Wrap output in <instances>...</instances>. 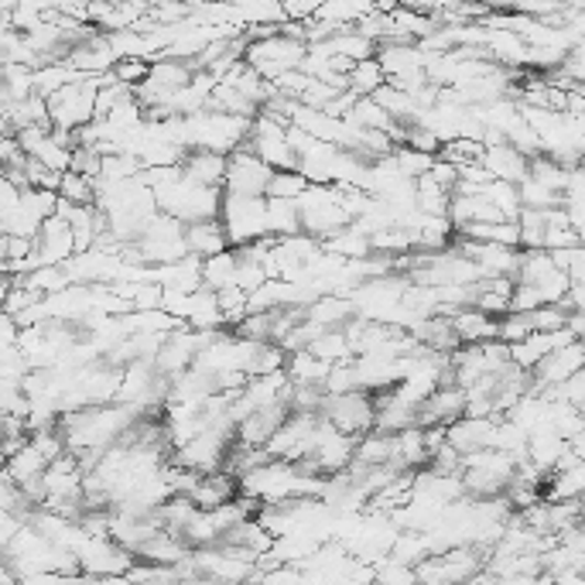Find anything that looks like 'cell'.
I'll list each match as a JSON object with an SVG mask.
<instances>
[{
	"label": "cell",
	"mask_w": 585,
	"mask_h": 585,
	"mask_svg": "<svg viewBox=\"0 0 585 585\" xmlns=\"http://www.w3.org/2000/svg\"><path fill=\"white\" fill-rule=\"evenodd\" d=\"M298 209V227L308 240L325 243L339 230L350 227V216L339 206L335 185H308V189L295 199Z\"/></svg>",
	"instance_id": "6da1fadb"
},
{
	"label": "cell",
	"mask_w": 585,
	"mask_h": 585,
	"mask_svg": "<svg viewBox=\"0 0 585 585\" xmlns=\"http://www.w3.org/2000/svg\"><path fill=\"white\" fill-rule=\"evenodd\" d=\"M92 107H97V79H79L62 86L45 100L48 123L58 134H79L92 123Z\"/></svg>",
	"instance_id": "7a4b0ae2"
},
{
	"label": "cell",
	"mask_w": 585,
	"mask_h": 585,
	"mask_svg": "<svg viewBox=\"0 0 585 585\" xmlns=\"http://www.w3.org/2000/svg\"><path fill=\"white\" fill-rule=\"evenodd\" d=\"M220 227L227 233L230 251H240V246L267 240V199H243V196L223 192Z\"/></svg>",
	"instance_id": "3957f363"
},
{
	"label": "cell",
	"mask_w": 585,
	"mask_h": 585,
	"mask_svg": "<svg viewBox=\"0 0 585 585\" xmlns=\"http://www.w3.org/2000/svg\"><path fill=\"white\" fill-rule=\"evenodd\" d=\"M486 554L479 548H449L415 565L418 585H470L483 572Z\"/></svg>",
	"instance_id": "277c9868"
},
{
	"label": "cell",
	"mask_w": 585,
	"mask_h": 585,
	"mask_svg": "<svg viewBox=\"0 0 585 585\" xmlns=\"http://www.w3.org/2000/svg\"><path fill=\"white\" fill-rule=\"evenodd\" d=\"M319 418L325 424H332L339 435L346 439H360L366 431H374V397L363 390H350V394H332L322 400Z\"/></svg>",
	"instance_id": "5b68a950"
},
{
	"label": "cell",
	"mask_w": 585,
	"mask_h": 585,
	"mask_svg": "<svg viewBox=\"0 0 585 585\" xmlns=\"http://www.w3.org/2000/svg\"><path fill=\"white\" fill-rule=\"evenodd\" d=\"M308 45L301 42H291L285 35H274L267 42H254V45H246L243 48V62L251 66L264 82H274L277 76H285V73H295L301 66V58H305Z\"/></svg>",
	"instance_id": "8992f818"
},
{
	"label": "cell",
	"mask_w": 585,
	"mask_h": 585,
	"mask_svg": "<svg viewBox=\"0 0 585 585\" xmlns=\"http://www.w3.org/2000/svg\"><path fill=\"white\" fill-rule=\"evenodd\" d=\"M271 168L261 165L251 147H236L227 158V178H223V192L227 196H243V199H264L267 196V181H271Z\"/></svg>",
	"instance_id": "52a82bcc"
},
{
	"label": "cell",
	"mask_w": 585,
	"mask_h": 585,
	"mask_svg": "<svg viewBox=\"0 0 585 585\" xmlns=\"http://www.w3.org/2000/svg\"><path fill=\"white\" fill-rule=\"evenodd\" d=\"M31 261H35V271L38 267H66L73 257H76V240H73V230L66 227V220H58V216H52V220H45L35 233V240H31Z\"/></svg>",
	"instance_id": "ba28073f"
},
{
	"label": "cell",
	"mask_w": 585,
	"mask_h": 585,
	"mask_svg": "<svg viewBox=\"0 0 585 585\" xmlns=\"http://www.w3.org/2000/svg\"><path fill=\"white\" fill-rule=\"evenodd\" d=\"M582 363H585V350H582V339L575 343L554 350L551 356H544L534 369H531V394H544L551 387L565 384L569 377L582 374Z\"/></svg>",
	"instance_id": "9c48e42d"
},
{
	"label": "cell",
	"mask_w": 585,
	"mask_h": 585,
	"mask_svg": "<svg viewBox=\"0 0 585 585\" xmlns=\"http://www.w3.org/2000/svg\"><path fill=\"white\" fill-rule=\"evenodd\" d=\"M493 431H497V418H466L462 415L459 421H452L445 428V445L466 459L483 449H493Z\"/></svg>",
	"instance_id": "30bf717a"
},
{
	"label": "cell",
	"mask_w": 585,
	"mask_h": 585,
	"mask_svg": "<svg viewBox=\"0 0 585 585\" xmlns=\"http://www.w3.org/2000/svg\"><path fill=\"white\" fill-rule=\"evenodd\" d=\"M178 172L202 185V189H220L223 192V178H227V158L223 154H212V151H185Z\"/></svg>",
	"instance_id": "8fae6325"
},
{
	"label": "cell",
	"mask_w": 585,
	"mask_h": 585,
	"mask_svg": "<svg viewBox=\"0 0 585 585\" xmlns=\"http://www.w3.org/2000/svg\"><path fill=\"white\" fill-rule=\"evenodd\" d=\"M479 165L489 175V181L520 185L523 175H528V158H523V154H517L510 144H489V147H483Z\"/></svg>",
	"instance_id": "7c38bea8"
},
{
	"label": "cell",
	"mask_w": 585,
	"mask_h": 585,
	"mask_svg": "<svg viewBox=\"0 0 585 585\" xmlns=\"http://www.w3.org/2000/svg\"><path fill=\"white\" fill-rule=\"evenodd\" d=\"M350 319H356V308H353V301L343 298V295H319L312 305H305V322L316 325V329H322V332L343 329Z\"/></svg>",
	"instance_id": "4fadbf2b"
},
{
	"label": "cell",
	"mask_w": 585,
	"mask_h": 585,
	"mask_svg": "<svg viewBox=\"0 0 585 585\" xmlns=\"http://www.w3.org/2000/svg\"><path fill=\"white\" fill-rule=\"evenodd\" d=\"M240 497V486H236V479L230 476V473H209V476H199V483L192 486V493H189V500H192V507L196 510H216V507H223V504H230V500H236Z\"/></svg>",
	"instance_id": "5bb4252c"
},
{
	"label": "cell",
	"mask_w": 585,
	"mask_h": 585,
	"mask_svg": "<svg viewBox=\"0 0 585 585\" xmlns=\"http://www.w3.org/2000/svg\"><path fill=\"white\" fill-rule=\"evenodd\" d=\"M449 319H452L459 346H479V343H493V339H497L500 319H489V316L476 312V308H459V312Z\"/></svg>",
	"instance_id": "9a60e30c"
},
{
	"label": "cell",
	"mask_w": 585,
	"mask_h": 585,
	"mask_svg": "<svg viewBox=\"0 0 585 585\" xmlns=\"http://www.w3.org/2000/svg\"><path fill=\"white\" fill-rule=\"evenodd\" d=\"M185 251H189V257H199V261H209L216 254L230 251L220 220H206V223L185 227Z\"/></svg>",
	"instance_id": "2e32d148"
},
{
	"label": "cell",
	"mask_w": 585,
	"mask_h": 585,
	"mask_svg": "<svg viewBox=\"0 0 585 585\" xmlns=\"http://www.w3.org/2000/svg\"><path fill=\"white\" fill-rule=\"evenodd\" d=\"M449 196H452V192H445L435 178L421 175V178L415 181V212H418V216H435V220H445Z\"/></svg>",
	"instance_id": "e0dca14e"
},
{
	"label": "cell",
	"mask_w": 585,
	"mask_h": 585,
	"mask_svg": "<svg viewBox=\"0 0 585 585\" xmlns=\"http://www.w3.org/2000/svg\"><path fill=\"white\" fill-rule=\"evenodd\" d=\"M48 470V462L31 449V442L24 449H18L14 455H8V466H4V479L14 483V486H24L31 479H38L42 473Z\"/></svg>",
	"instance_id": "ac0fdd59"
},
{
	"label": "cell",
	"mask_w": 585,
	"mask_h": 585,
	"mask_svg": "<svg viewBox=\"0 0 585 585\" xmlns=\"http://www.w3.org/2000/svg\"><path fill=\"white\" fill-rule=\"evenodd\" d=\"M384 86H387V76H384V69L377 66V58L356 62V66L350 69V76H346V92H353L356 100L374 97V92L384 89Z\"/></svg>",
	"instance_id": "d6986e66"
},
{
	"label": "cell",
	"mask_w": 585,
	"mask_h": 585,
	"mask_svg": "<svg viewBox=\"0 0 585 585\" xmlns=\"http://www.w3.org/2000/svg\"><path fill=\"white\" fill-rule=\"evenodd\" d=\"M298 233H301V227H298L295 202L267 199V236L271 240H288V236H298Z\"/></svg>",
	"instance_id": "ffe728a7"
},
{
	"label": "cell",
	"mask_w": 585,
	"mask_h": 585,
	"mask_svg": "<svg viewBox=\"0 0 585 585\" xmlns=\"http://www.w3.org/2000/svg\"><path fill=\"white\" fill-rule=\"evenodd\" d=\"M55 196L69 206H97V181H89L76 172H62Z\"/></svg>",
	"instance_id": "44dd1931"
},
{
	"label": "cell",
	"mask_w": 585,
	"mask_h": 585,
	"mask_svg": "<svg viewBox=\"0 0 585 585\" xmlns=\"http://www.w3.org/2000/svg\"><path fill=\"white\" fill-rule=\"evenodd\" d=\"M233 271H236V254L223 251L209 261H202V288L206 291H223L233 285Z\"/></svg>",
	"instance_id": "7402d4cb"
},
{
	"label": "cell",
	"mask_w": 585,
	"mask_h": 585,
	"mask_svg": "<svg viewBox=\"0 0 585 585\" xmlns=\"http://www.w3.org/2000/svg\"><path fill=\"white\" fill-rule=\"evenodd\" d=\"M305 189H308L305 175H298V172H274L271 181H267V196H264V199H285V202H295Z\"/></svg>",
	"instance_id": "603a6c76"
},
{
	"label": "cell",
	"mask_w": 585,
	"mask_h": 585,
	"mask_svg": "<svg viewBox=\"0 0 585 585\" xmlns=\"http://www.w3.org/2000/svg\"><path fill=\"white\" fill-rule=\"evenodd\" d=\"M369 575H374V585H418L415 569L394 562L390 554H387V559H380L377 565H369Z\"/></svg>",
	"instance_id": "cb8c5ba5"
},
{
	"label": "cell",
	"mask_w": 585,
	"mask_h": 585,
	"mask_svg": "<svg viewBox=\"0 0 585 585\" xmlns=\"http://www.w3.org/2000/svg\"><path fill=\"white\" fill-rule=\"evenodd\" d=\"M390 162H394V168L405 175L408 181H418L421 175H428L431 165H435V158H428V154H418V151H411V147H394Z\"/></svg>",
	"instance_id": "d4e9b609"
},
{
	"label": "cell",
	"mask_w": 585,
	"mask_h": 585,
	"mask_svg": "<svg viewBox=\"0 0 585 585\" xmlns=\"http://www.w3.org/2000/svg\"><path fill=\"white\" fill-rule=\"evenodd\" d=\"M216 305H220V319L223 325L236 329L243 319H246V295L240 288H223V291H216Z\"/></svg>",
	"instance_id": "484cf974"
},
{
	"label": "cell",
	"mask_w": 585,
	"mask_h": 585,
	"mask_svg": "<svg viewBox=\"0 0 585 585\" xmlns=\"http://www.w3.org/2000/svg\"><path fill=\"white\" fill-rule=\"evenodd\" d=\"M554 271H562L572 285H582V271H585V254L582 246H565V251H548Z\"/></svg>",
	"instance_id": "4316f807"
},
{
	"label": "cell",
	"mask_w": 585,
	"mask_h": 585,
	"mask_svg": "<svg viewBox=\"0 0 585 585\" xmlns=\"http://www.w3.org/2000/svg\"><path fill=\"white\" fill-rule=\"evenodd\" d=\"M551 585H585L582 582V572H559V575H548Z\"/></svg>",
	"instance_id": "83f0119b"
}]
</instances>
